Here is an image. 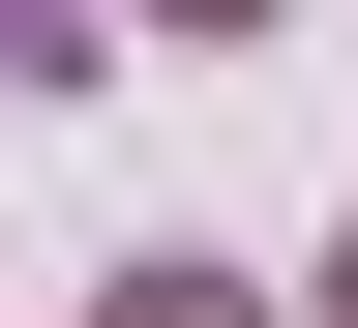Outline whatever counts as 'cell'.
<instances>
[{"mask_svg":"<svg viewBox=\"0 0 358 328\" xmlns=\"http://www.w3.org/2000/svg\"><path fill=\"white\" fill-rule=\"evenodd\" d=\"M329 328H358V239H329Z\"/></svg>","mask_w":358,"mask_h":328,"instance_id":"3","label":"cell"},{"mask_svg":"<svg viewBox=\"0 0 358 328\" xmlns=\"http://www.w3.org/2000/svg\"><path fill=\"white\" fill-rule=\"evenodd\" d=\"M0 60H30V0H0Z\"/></svg>","mask_w":358,"mask_h":328,"instance_id":"4","label":"cell"},{"mask_svg":"<svg viewBox=\"0 0 358 328\" xmlns=\"http://www.w3.org/2000/svg\"><path fill=\"white\" fill-rule=\"evenodd\" d=\"M150 30H268V0H150Z\"/></svg>","mask_w":358,"mask_h":328,"instance_id":"2","label":"cell"},{"mask_svg":"<svg viewBox=\"0 0 358 328\" xmlns=\"http://www.w3.org/2000/svg\"><path fill=\"white\" fill-rule=\"evenodd\" d=\"M120 328H239V299H209V269H120Z\"/></svg>","mask_w":358,"mask_h":328,"instance_id":"1","label":"cell"}]
</instances>
